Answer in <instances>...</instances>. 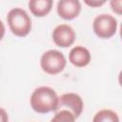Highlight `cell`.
I'll list each match as a JSON object with an SVG mask.
<instances>
[{
	"label": "cell",
	"instance_id": "obj_10",
	"mask_svg": "<svg viewBox=\"0 0 122 122\" xmlns=\"http://www.w3.org/2000/svg\"><path fill=\"white\" fill-rule=\"evenodd\" d=\"M92 122H119V117L112 110L104 109L94 114Z\"/></svg>",
	"mask_w": 122,
	"mask_h": 122
},
{
	"label": "cell",
	"instance_id": "obj_8",
	"mask_svg": "<svg viewBox=\"0 0 122 122\" xmlns=\"http://www.w3.org/2000/svg\"><path fill=\"white\" fill-rule=\"evenodd\" d=\"M69 61L77 68L86 67L91 61V52L83 46H75L70 51Z\"/></svg>",
	"mask_w": 122,
	"mask_h": 122
},
{
	"label": "cell",
	"instance_id": "obj_2",
	"mask_svg": "<svg viewBox=\"0 0 122 122\" xmlns=\"http://www.w3.org/2000/svg\"><path fill=\"white\" fill-rule=\"evenodd\" d=\"M7 22L10 31L18 37L27 36L31 30V19L27 11L20 8L11 9L8 12Z\"/></svg>",
	"mask_w": 122,
	"mask_h": 122
},
{
	"label": "cell",
	"instance_id": "obj_14",
	"mask_svg": "<svg viewBox=\"0 0 122 122\" xmlns=\"http://www.w3.org/2000/svg\"><path fill=\"white\" fill-rule=\"evenodd\" d=\"M0 122H9V115L3 108H0Z\"/></svg>",
	"mask_w": 122,
	"mask_h": 122
},
{
	"label": "cell",
	"instance_id": "obj_9",
	"mask_svg": "<svg viewBox=\"0 0 122 122\" xmlns=\"http://www.w3.org/2000/svg\"><path fill=\"white\" fill-rule=\"evenodd\" d=\"M51 0H30L28 4L30 12L36 17H44L51 10Z\"/></svg>",
	"mask_w": 122,
	"mask_h": 122
},
{
	"label": "cell",
	"instance_id": "obj_13",
	"mask_svg": "<svg viewBox=\"0 0 122 122\" xmlns=\"http://www.w3.org/2000/svg\"><path fill=\"white\" fill-rule=\"evenodd\" d=\"M106 1L104 0H85V4L92 7V8H97L102 5H104Z\"/></svg>",
	"mask_w": 122,
	"mask_h": 122
},
{
	"label": "cell",
	"instance_id": "obj_4",
	"mask_svg": "<svg viewBox=\"0 0 122 122\" xmlns=\"http://www.w3.org/2000/svg\"><path fill=\"white\" fill-rule=\"evenodd\" d=\"M94 33L102 39H108L113 36L117 30V20L114 16L107 13L97 15L92 22Z\"/></svg>",
	"mask_w": 122,
	"mask_h": 122
},
{
	"label": "cell",
	"instance_id": "obj_7",
	"mask_svg": "<svg viewBox=\"0 0 122 122\" xmlns=\"http://www.w3.org/2000/svg\"><path fill=\"white\" fill-rule=\"evenodd\" d=\"M57 13L65 20H72L81 11V3L78 0H60L57 3Z\"/></svg>",
	"mask_w": 122,
	"mask_h": 122
},
{
	"label": "cell",
	"instance_id": "obj_11",
	"mask_svg": "<svg viewBox=\"0 0 122 122\" xmlns=\"http://www.w3.org/2000/svg\"><path fill=\"white\" fill-rule=\"evenodd\" d=\"M75 119L76 118L71 112L66 109H62L54 114L51 122H75Z\"/></svg>",
	"mask_w": 122,
	"mask_h": 122
},
{
	"label": "cell",
	"instance_id": "obj_1",
	"mask_svg": "<svg viewBox=\"0 0 122 122\" xmlns=\"http://www.w3.org/2000/svg\"><path fill=\"white\" fill-rule=\"evenodd\" d=\"M30 103L31 109L38 113L56 112L58 106V96L56 92L51 87L42 86L32 92Z\"/></svg>",
	"mask_w": 122,
	"mask_h": 122
},
{
	"label": "cell",
	"instance_id": "obj_5",
	"mask_svg": "<svg viewBox=\"0 0 122 122\" xmlns=\"http://www.w3.org/2000/svg\"><path fill=\"white\" fill-rule=\"evenodd\" d=\"M59 108H65L66 110H69L73 113L75 118H78L83 112L84 104L79 94L73 92H67L61 94L58 97L57 110Z\"/></svg>",
	"mask_w": 122,
	"mask_h": 122
},
{
	"label": "cell",
	"instance_id": "obj_15",
	"mask_svg": "<svg viewBox=\"0 0 122 122\" xmlns=\"http://www.w3.org/2000/svg\"><path fill=\"white\" fill-rule=\"evenodd\" d=\"M4 35H5V26H4L3 22L0 20V40H2Z\"/></svg>",
	"mask_w": 122,
	"mask_h": 122
},
{
	"label": "cell",
	"instance_id": "obj_12",
	"mask_svg": "<svg viewBox=\"0 0 122 122\" xmlns=\"http://www.w3.org/2000/svg\"><path fill=\"white\" fill-rule=\"evenodd\" d=\"M110 4H111V8H112V11H114L115 13L120 15L121 10H122V1L121 0H112L110 2Z\"/></svg>",
	"mask_w": 122,
	"mask_h": 122
},
{
	"label": "cell",
	"instance_id": "obj_6",
	"mask_svg": "<svg viewBox=\"0 0 122 122\" xmlns=\"http://www.w3.org/2000/svg\"><path fill=\"white\" fill-rule=\"evenodd\" d=\"M52 40L56 46L60 48H68L74 43L75 31L70 25H58L52 31Z\"/></svg>",
	"mask_w": 122,
	"mask_h": 122
},
{
	"label": "cell",
	"instance_id": "obj_3",
	"mask_svg": "<svg viewBox=\"0 0 122 122\" xmlns=\"http://www.w3.org/2000/svg\"><path fill=\"white\" fill-rule=\"evenodd\" d=\"M67 60L65 55L57 50L45 51L40 58V66L43 71L48 74H58L65 69Z\"/></svg>",
	"mask_w": 122,
	"mask_h": 122
}]
</instances>
